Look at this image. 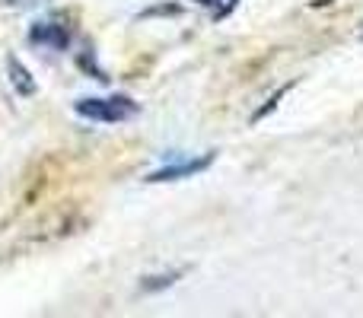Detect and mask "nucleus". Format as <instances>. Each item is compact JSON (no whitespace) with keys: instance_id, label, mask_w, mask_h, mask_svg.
<instances>
[{"instance_id":"nucleus-5","label":"nucleus","mask_w":363,"mask_h":318,"mask_svg":"<svg viewBox=\"0 0 363 318\" xmlns=\"http://www.w3.org/2000/svg\"><path fill=\"white\" fill-rule=\"evenodd\" d=\"M182 274H185V271H169V274H153V277H144L140 290H144V293H160V290L172 287V283H176Z\"/></svg>"},{"instance_id":"nucleus-1","label":"nucleus","mask_w":363,"mask_h":318,"mask_svg":"<svg viewBox=\"0 0 363 318\" xmlns=\"http://www.w3.org/2000/svg\"><path fill=\"white\" fill-rule=\"evenodd\" d=\"M74 112L80 118L99 121V125H118L138 115V102L128 96H106V99H77Z\"/></svg>"},{"instance_id":"nucleus-6","label":"nucleus","mask_w":363,"mask_h":318,"mask_svg":"<svg viewBox=\"0 0 363 318\" xmlns=\"http://www.w3.org/2000/svg\"><path fill=\"white\" fill-rule=\"evenodd\" d=\"M236 4H239V0H211V6H213V19H226L233 10H236Z\"/></svg>"},{"instance_id":"nucleus-3","label":"nucleus","mask_w":363,"mask_h":318,"mask_svg":"<svg viewBox=\"0 0 363 318\" xmlns=\"http://www.w3.org/2000/svg\"><path fill=\"white\" fill-rule=\"evenodd\" d=\"M29 42L45 51H64L70 45V32H67V25L45 19V23H35L29 29Z\"/></svg>"},{"instance_id":"nucleus-2","label":"nucleus","mask_w":363,"mask_h":318,"mask_svg":"<svg viewBox=\"0 0 363 318\" xmlns=\"http://www.w3.org/2000/svg\"><path fill=\"white\" fill-rule=\"evenodd\" d=\"M211 162H213V153H201V157H194V159L169 162V166H163V169H157V172L147 175V181H150V185H160V181H182V178H194L198 172L211 169Z\"/></svg>"},{"instance_id":"nucleus-4","label":"nucleus","mask_w":363,"mask_h":318,"mask_svg":"<svg viewBox=\"0 0 363 318\" xmlns=\"http://www.w3.org/2000/svg\"><path fill=\"white\" fill-rule=\"evenodd\" d=\"M6 74H10V86L16 89L19 96H26V99H29V96H35V89H38V83L32 80V74L29 70H26V64L19 61V57H6Z\"/></svg>"}]
</instances>
